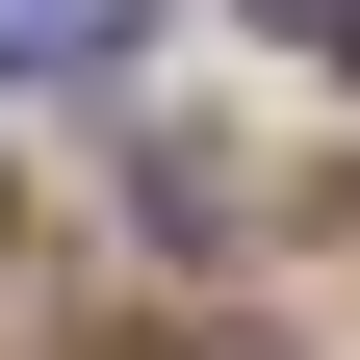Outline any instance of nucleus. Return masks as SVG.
I'll return each mask as SVG.
<instances>
[{
	"label": "nucleus",
	"mask_w": 360,
	"mask_h": 360,
	"mask_svg": "<svg viewBox=\"0 0 360 360\" xmlns=\"http://www.w3.org/2000/svg\"><path fill=\"white\" fill-rule=\"evenodd\" d=\"M257 26H283V52H360V0H257Z\"/></svg>",
	"instance_id": "2"
},
{
	"label": "nucleus",
	"mask_w": 360,
	"mask_h": 360,
	"mask_svg": "<svg viewBox=\"0 0 360 360\" xmlns=\"http://www.w3.org/2000/svg\"><path fill=\"white\" fill-rule=\"evenodd\" d=\"M129 26L155 0H0V77H129Z\"/></svg>",
	"instance_id": "1"
}]
</instances>
